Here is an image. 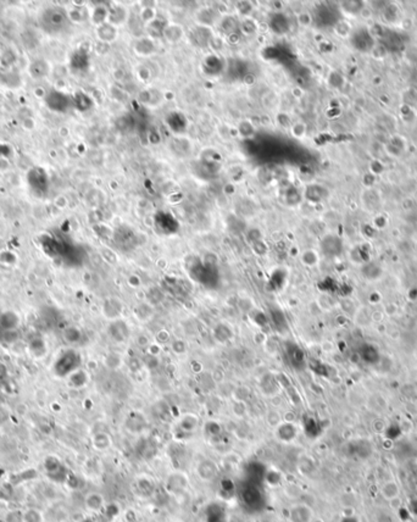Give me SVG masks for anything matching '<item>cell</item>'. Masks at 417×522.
<instances>
[{
  "label": "cell",
  "instance_id": "6da1fadb",
  "mask_svg": "<svg viewBox=\"0 0 417 522\" xmlns=\"http://www.w3.org/2000/svg\"><path fill=\"white\" fill-rule=\"evenodd\" d=\"M81 362L82 359L76 350H64V352L59 354L55 362H54V372L59 377H66V376L72 375L75 371L79 370Z\"/></svg>",
  "mask_w": 417,
  "mask_h": 522
},
{
  "label": "cell",
  "instance_id": "7a4b0ae2",
  "mask_svg": "<svg viewBox=\"0 0 417 522\" xmlns=\"http://www.w3.org/2000/svg\"><path fill=\"white\" fill-rule=\"evenodd\" d=\"M68 21L67 14L60 7H50L47 9L42 15V27L45 32L50 34H56L65 28L66 22Z\"/></svg>",
  "mask_w": 417,
  "mask_h": 522
},
{
  "label": "cell",
  "instance_id": "3957f363",
  "mask_svg": "<svg viewBox=\"0 0 417 522\" xmlns=\"http://www.w3.org/2000/svg\"><path fill=\"white\" fill-rule=\"evenodd\" d=\"M45 104H47L48 109H50L52 111L64 114V112L68 111L73 101L67 94L63 93V92L50 91L47 98H45Z\"/></svg>",
  "mask_w": 417,
  "mask_h": 522
},
{
  "label": "cell",
  "instance_id": "277c9868",
  "mask_svg": "<svg viewBox=\"0 0 417 522\" xmlns=\"http://www.w3.org/2000/svg\"><path fill=\"white\" fill-rule=\"evenodd\" d=\"M107 334L115 343L124 344L129 338L130 328L125 320H115V321H110L109 327H107Z\"/></svg>",
  "mask_w": 417,
  "mask_h": 522
},
{
  "label": "cell",
  "instance_id": "5b68a950",
  "mask_svg": "<svg viewBox=\"0 0 417 522\" xmlns=\"http://www.w3.org/2000/svg\"><path fill=\"white\" fill-rule=\"evenodd\" d=\"M125 311V304L121 299L116 296H110L105 299L101 305V313H103L105 319L109 321H115L122 317V314Z\"/></svg>",
  "mask_w": 417,
  "mask_h": 522
},
{
  "label": "cell",
  "instance_id": "8992f818",
  "mask_svg": "<svg viewBox=\"0 0 417 522\" xmlns=\"http://www.w3.org/2000/svg\"><path fill=\"white\" fill-rule=\"evenodd\" d=\"M352 44L359 52L368 53L375 47V39L366 28H359L352 34Z\"/></svg>",
  "mask_w": 417,
  "mask_h": 522
},
{
  "label": "cell",
  "instance_id": "52a82bcc",
  "mask_svg": "<svg viewBox=\"0 0 417 522\" xmlns=\"http://www.w3.org/2000/svg\"><path fill=\"white\" fill-rule=\"evenodd\" d=\"M27 181L30 183V186L32 187L33 191H35L37 193H45L48 189V184H49V180H48V175L43 168L40 167H34L28 172L27 175Z\"/></svg>",
  "mask_w": 417,
  "mask_h": 522
},
{
  "label": "cell",
  "instance_id": "ba28073f",
  "mask_svg": "<svg viewBox=\"0 0 417 522\" xmlns=\"http://www.w3.org/2000/svg\"><path fill=\"white\" fill-rule=\"evenodd\" d=\"M321 250L326 257L336 258L342 253L343 243L340 238L334 234H328L321 240Z\"/></svg>",
  "mask_w": 417,
  "mask_h": 522
},
{
  "label": "cell",
  "instance_id": "9c48e42d",
  "mask_svg": "<svg viewBox=\"0 0 417 522\" xmlns=\"http://www.w3.org/2000/svg\"><path fill=\"white\" fill-rule=\"evenodd\" d=\"M381 42L382 44L387 48L389 52H400L405 45H404V40L401 38V34L398 32H394V31H385L382 33V37H381Z\"/></svg>",
  "mask_w": 417,
  "mask_h": 522
},
{
  "label": "cell",
  "instance_id": "30bf717a",
  "mask_svg": "<svg viewBox=\"0 0 417 522\" xmlns=\"http://www.w3.org/2000/svg\"><path fill=\"white\" fill-rule=\"evenodd\" d=\"M290 522H311L313 520V510L305 504H296L289 511Z\"/></svg>",
  "mask_w": 417,
  "mask_h": 522
},
{
  "label": "cell",
  "instance_id": "8fae6325",
  "mask_svg": "<svg viewBox=\"0 0 417 522\" xmlns=\"http://www.w3.org/2000/svg\"><path fill=\"white\" fill-rule=\"evenodd\" d=\"M276 436L280 441L282 442H291L293 439H295V437L298 436V427L293 424V422H285V424H280L276 427Z\"/></svg>",
  "mask_w": 417,
  "mask_h": 522
},
{
  "label": "cell",
  "instance_id": "7c38bea8",
  "mask_svg": "<svg viewBox=\"0 0 417 522\" xmlns=\"http://www.w3.org/2000/svg\"><path fill=\"white\" fill-rule=\"evenodd\" d=\"M196 471H198V475L200 476L204 481H211L214 480L217 476V473H219V467H217V465L215 464L212 460L206 459L203 460V461L198 465Z\"/></svg>",
  "mask_w": 417,
  "mask_h": 522
},
{
  "label": "cell",
  "instance_id": "4fadbf2b",
  "mask_svg": "<svg viewBox=\"0 0 417 522\" xmlns=\"http://www.w3.org/2000/svg\"><path fill=\"white\" fill-rule=\"evenodd\" d=\"M20 326V316L14 311H4L0 314V327L6 331H15Z\"/></svg>",
  "mask_w": 417,
  "mask_h": 522
},
{
  "label": "cell",
  "instance_id": "5bb4252c",
  "mask_svg": "<svg viewBox=\"0 0 417 522\" xmlns=\"http://www.w3.org/2000/svg\"><path fill=\"white\" fill-rule=\"evenodd\" d=\"M233 329H232V327L229 326L228 324H226V322H220L214 328L215 339H216V342L221 343V344L229 342V340L233 338Z\"/></svg>",
  "mask_w": 417,
  "mask_h": 522
},
{
  "label": "cell",
  "instance_id": "9a60e30c",
  "mask_svg": "<svg viewBox=\"0 0 417 522\" xmlns=\"http://www.w3.org/2000/svg\"><path fill=\"white\" fill-rule=\"evenodd\" d=\"M134 315L139 321H148L154 315V306L148 301L139 303L134 309Z\"/></svg>",
  "mask_w": 417,
  "mask_h": 522
},
{
  "label": "cell",
  "instance_id": "2e32d148",
  "mask_svg": "<svg viewBox=\"0 0 417 522\" xmlns=\"http://www.w3.org/2000/svg\"><path fill=\"white\" fill-rule=\"evenodd\" d=\"M126 424L129 431L132 432H142L147 426V422H145V419L143 418V415H139L137 413L130 414Z\"/></svg>",
  "mask_w": 417,
  "mask_h": 522
},
{
  "label": "cell",
  "instance_id": "e0dca14e",
  "mask_svg": "<svg viewBox=\"0 0 417 522\" xmlns=\"http://www.w3.org/2000/svg\"><path fill=\"white\" fill-rule=\"evenodd\" d=\"M30 72L31 75H32V77L43 78L49 72V66H48V64L44 63V61L37 60L31 65Z\"/></svg>",
  "mask_w": 417,
  "mask_h": 522
},
{
  "label": "cell",
  "instance_id": "ac0fdd59",
  "mask_svg": "<svg viewBox=\"0 0 417 522\" xmlns=\"http://www.w3.org/2000/svg\"><path fill=\"white\" fill-rule=\"evenodd\" d=\"M111 444H112L111 437H110L107 433H105V432H99V433H96V436L93 437V445L96 449L106 450L111 447Z\"/></svg>",
  "mask_w": 417,
  "mask_h": 522
},
{
  "label": "cell",
  "instance_id": "d6986e66",
  "mask_svg": "<svg viewBox=\"0 0 417 522\" xmlns=\"http://www.w3.org/2000/svg\"><path fill=\"white\" fill-rule=\"evenodd\" d=\"M86 505L89 510L99 511L104 506V498L99 493H91L86 499Z\"/></svg>",
  "mask_w": 417,
  "mask_h": 522
},
{
  "label": "cell",
  "instance_id": "ffe728a7",
  "mask_svg": "<svg viewBox=\"0 0 417 522\" xmlns=\"http://www.w3.org/2000/svg\"><path fill=\"white\" fill-rule=\"evenodd\" d=\"M287 354L291 365L299 366L304 364V353L300 348L295 347V345H289L287 349Z\"/></svg>",
  "mask_w": 417,
  "mask_h": 522
},
{
  "label": "cell",
  "instance_id": "44dd1931",
  "mask_svg": "<svg viewBox=\"0 0 417 522\" xmlns=\"http://www.w3.org/2000/svg\"><path fill=\"white\" fill-rule=\"evenodd\" d=\"M399 494H400V488H399L398 483L396 482H393V481H391V482H387L385 486H383L382 495L385 496V498L391 500V499L399 496Z\"/></svg>",
  "mask_w": 417,
  "mask_h": 522
},
{
  "label": "cell",
  "instance_id": "7402d4cb",
  "mask_svg": "<svg viewBox=\"0 0 417 522\" xmlns=\"http://www.w3.org/2000/svg\"><path fill=\"white\" fill-rule=\"evenodd\" d=\"M261 388H262L263 393L271 395V394L276 393V390L278 388V382H276L273 376H265L263 380L261 381Z\"/></svg>",
  "mask_w": 417,
  "mask_h": 522
},
{
  "label": "cell",
  "instance_id": "603a6c76",
  "mask_svg": "<svg viewBox=\"0 0 417 522\" xmlns=\"http://www.w3.org/2000/svg\"><path fill=\"white\" fill-rule=\"evenodd\" d=\"M198 419L194 415H186L184 418L181 420L178 426L181 429H183L184 432H193L194 429L198 426Z\"/></svg>",
  "mask_w": 417,
  "mask_h": 522
},
{
  "label": "cell",
  "instance_id": "cb8c5ba5",
  "mask_svg": "<svg viewBox=\"0 0 417 522\" xmlns=\"http://www.w3.org/2000/svg\"><path fill=\"white\" fill-rule=\"evenodd\" d=\"M270 313L271 320H272L273 324H275V326L277 327L278 329H282L283 327L287 326V321H286V316L285 314H283V311H281L278 308H275L271 309Z\"/></svg>",
  "mask_w": 417,
  "mask_h": 522
},
{
  "label": "cell",
  "instance_id": "d4e9b609",
  "mask_svg": "<svg viewBox=\"0 0 417 522\" xmlns=\"http://www.w3.org/2000/svg\"><path fill=\"white\" fill-rule=\"evenodd\" d=\"M272 27L273 30H275V32H278V33H285L287 32L288 28H289V25H288V19L287 17H285L283 15H276V17L273 19L272 21Z\"/></svg>",
  "mask_w": 417,
  "mask_h": 522
},
{
  "label": "cell",
  "instance_id": "484cf974",
  "mask_svg": "<svg viewBox=\"0 0 417 522\" xmlns=\"http://www.w3.org/2000/svg\"><path fill=\"white\" fill-rule=\"evenodd\" d=\"M82 336H83V334H82L81 329H78L77 327H70V328L66 329L65 333H64L66 342H68L70 344H77L78 342H81Z\"/></svg>",
  "mask_w": 417,
  "mask_h": 522
},
{
  "label": "cell",
  "instance_id": "4316f807",
  "mask_svg": "<svg viewBox=\"0 0 417 522\" xmlns=\"http://www.w3.org/2000/svg\"><path fill=\"white\" fill-rule=\"evenodd\" d=\"M21 522H43V515L35 509H28L22 514Z\"/></svg>",
  "mask_w": 417,
  "mask_h": 522
},
{
  "label": "cell",
  "instance_id": "83f0119b",
  "mask_svg": "<svg viewBox=\"0 0 417 522\" xmlns=\"http://www.w3.org/2000/svg\"><path fill=\"white\" fill-rule=\"evenodd\" d=\"M72 101H73V104H75V106L78 107L79 110L88 109L92 104V101L89 100L88 97L83 93H76L75 97H73Z\"/></svg>",
  "mask_w": 417,
  "mask_h": 522
},
{
  "label": "cell",
  "instance_id": "f1b7e54d",
  "mask_svg": "<svg viewBox=\"0 0 417 522\" xmlns=\"http://www.w3.org/2000/svg\"><path fill=\"white\" fill-rule=\"evenodd\" d=\"M98 33H99V37L104 40L114 39L115 34H116L115 28L112 27L111 25H103V26H100V28L98 30Z\"/></svg>",
  "mask_w": 417,
  "mask_h": 522
},
{
  "label": "cell",
  "instance_id": "f546056e",
  "mask_svg": "<svg viewBox=\"0 0 417 522\" xmlns=\"http://www.w3.org/2000/svg\"><path fill=\"white\" fill-rule=\"evenodd\" d=\"M317 260H319L317 254L315 252H313V250H306V252L303 254V262L305 263V265H308V266L316 265Z\"/></svg>",
  "mask_w": 417,
  "mask_h": 522
},
{
  "label": "cell",
  "instance_id": "4dcf8cb0",
  "mask_svg": "<svg viewBox=\"0 0 417 522\" xmlns=\"http://www.w3.org/2000/svg\"><path fill=\"white\" fill-rule=\"evenodd\" d=\"M171 347H172V350L176 354H184L187 352V344L184 340H173Z\"/></svg>",
  "mask_w": 417,
  "mask_h": 522
},
{
  "label": "cell",
  "instance_id": "1f68e13d",
  "mask_svg": "<svg viewBox=\"0 0 417 522\" xmlns=\"http://www.w3.org/2000/svg\"><path fill=\"white\" fill-rule=\"evenodd\" d=\"M157 340H158L159 344H160V343H161V344H163L165 342H167V340H168L167 332H166V331L159 332V333L157 334Z\"/></svg>",
  "mask_w": 417,
  "mask_h": 522
},
{
  "label": "cell",
  "instance_id": "d6a6232c",
  "mask_svg": "<svg viewBox=\"0 0 417 522\" xmlns=\"http://www.w3.org/2000/svg\"><path fill=\"white\" fill-rule=\"evenodd\" d=\"M411 510H413V513L415 514L416 518H417V499H416V500H414L413 503H411Z\"/></svg>",
  "mask_w": 417,
  "mask_h": 522
},
{
  "label": "cell",
  "instance_id": "836d02e7",
  "mask_svg": "<svg viewBox=\"0 0 417 522\" xmlns=\"http://www.w3.org/2000/svg\"><path fill=\"white\" fill-rule=\"evenodd\" d=\"M342 522H359V521L354 518H347V519H344Z\"/></svg>",
  "mask_w": 417,
  "mask_h": 522
}]
</instances>
